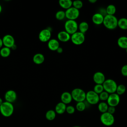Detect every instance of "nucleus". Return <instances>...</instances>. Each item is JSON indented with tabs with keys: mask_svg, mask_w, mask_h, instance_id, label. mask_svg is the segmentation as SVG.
<instances>
[{
	"mask_svg": "<svg viewBox=\"0 0 127 127\" xmlns=\"http://www.w3.org/2000/svg\"><path fill=\"white\" fill-rule=\"evenodd\" d=\"M118 18L115 15H106L104 16L103 24L108 29L114 30L118 27Z\"/></svg>",
	"mask_w": 127,
	"mask_h": 127,
	"instance_id": "1",
	"label": "nucleus"
},
{
	"mask_svg": "<svg viewBox=\"0 0 127 127\" xmlns=\"http://www.w3.org/2000/svg\"><path fill=\"white\" fill-rule=\"evenodd\" d=\"M14 112V107L12 103L4 101L0 106V113L5 117L11 116Z\"/></svg>",
	"mask_w": 127,
	"mask_h": 127,
	"instance_id": "2",
	"label": "nucleus"
},
{
	"mask_svg": "<svg viewBox=\"0 0 127 127\" xmlns=\"http://www.w3.org/2000/svg\"><path fill=\"white\" fill-rule=\"evenodd\" d=\"M72 98L76 102H84L85 101L86 92L80 88H75L73 89L70 93Z\"/></svg>",
	"mask_w": 127,
	"mask_h": 127,
	"instance_id": "3",
	"label": "nucleus"
},
{
	"mask_svg": "<svg viewBox=\"0 0 127 127\" xmlns=\"http://www.w3.org/2000/svg\"><path fill=\"white\" fill-rule=\"evenodd\" d=\"M102 85L104 91L109 94L116 93L118 85L114 80L110 78L106 79Z\"/></svg>",
	"mask_w": 127,
	"mask_h": 127,
	"instance_id": "4",
	"label": "nucleus"
},
{
	"mask_svg": "<svg viewBox=\"0 0 127 127\" xmlns=\"http://www.w3.org/2000/svg\"><path fill=\"white\" fill-rule=\"evenodd\" d=\"M100 120L101 123L107 127L112 126L115 123V118L114 115L107 112L101 114Z\"/></svg>",
	"mask_w": 127,
	"mask_h": 127,
	"instance_id": "5",
	"label": "nucleus"
},
{
	"mask_svg": "<svg viewBox=\"0 0 127 127\" xmlns=\"http://www.w3.org/2000/svg\"><path fill=\"white\" fill-rule=\"evenodd\" d=\"M78 25L75 20H67L64 23V27L65 31L71 35L77 31Z\"/></svg>",
	"mask_w": 127,
	"mask_h": 127,
	"instance_id": "6",
	"label": "nucleus"
},
{
	"mask_svg": "<svg viewBox=\"0 0 127 127\" xmlns=\"http://www.w3.org/2000/svg\"><path fill=\"white\" fill-rule=\"evenodd\" d=\"M85 100L90 105H96L100 101L99 95L93 90L88 91L86 93Z\"/></svg>",
	"mask_w": 127,
	"mask_h": 127,
	"instance_id": "7",
	"label": "nucleus"
},
{
	"mask_svg": "<svg viewBox=\"0 0 127 127\" xmlns=\"http://www.w3.org/2000/svg\"><path fill=\"white\" fill-rule=\"evenodd\" d=\"M85 40L84 34H83L79 31H77L70 36V40L72 43L77 46L82 44Z\"/></svg>",
	"mask_w": 127,
	"mask_h": 127,
	"instance_id": "8",
	"label": "nucleus"
},
{
	"mask_svg": "<svg viewBox=\"0 0 127 127\" xmlns=\"http://www.w3.org/2000/svg\"><path fill=\"white\" fill-rule=\"evenodd\" d=\"M65 17L68 20H75L79 16V10L73 6L66 9L65 11Z\"/></svg>",
	"mask_w": 127,
	"mask_h": 127,
	"instance_id": "9",
	"label": "nucleus"
},
{
	"mask_svg": "<svg viewBox=\"0 0 127 127\" xmlns=\"http://www.w3.org/2000/svg\"><path fill=\"white\" fill-rule=\"evenodd\" d=\"M52 33L51 30L47 28L42 30L39 33L38 38L42 42H48L51 38Z\"/></svg>",
	"mask_w": 127,
	"mask_h": 127,
	"instance_id": "10",
	"label": "nucleus"
},
{
	"mask_svg": "<svg viewBox=\"0 0 127 127\" xmlns=\"http://www.w3.org/2000/svg\"><path fill=\"white\" fill-rule=\"evenodd\" d=\"M120 102V97L116 93L110 94L107 100V103L109 106L116 107Z\"/></svg>",
	"mask_w": 127,
	"mask_h": 127,
	"instance_id": "11",
	"label": "nucleus"
},
{
	"mask_svg": "<svg viewBox=\"0 0 127 127\" xmlns=\"http://www.w3.org/2000/svg\"><path fill=\"white\" fill-rule=\"evenodd\" d=\"M3 45L4 47L11 49V48L15 44V40L13 36L10 34H6L4 35L2 38Z\"/></svg>",
	"mask_w": 127,
	"mask_h": 127,
	"instance_id": "12",
	"label": "nucleus"
},
{
	"mask_svg": "<svg viewBox=\"0 0 127 127\" xmlns=\"http://www.w3.org/2000/svg\"><path fill=\"white\" fill-rule=\"evenodd\" d=\"M4 97L5 101L12 103L17 99V93L13 90H8L5 93Z\"/></svg>",
	"mask_w": 127,
	"mask_h": 127,
	"instance_id": "13",
	"label": "nucleus"
},
{
	"mask_svg": "<svg viewBox=\"0 0 127 127\" xmlns=\"http://www.w3.org/2000/svg\"><path fill=\"white\" fill-rule=\"evenodd\" d=\"M93 79L96 84H103L106 80V77L103 72L97 71L93 74Z\"/></svg>",
	"mask_w": 127,
	"mask_h": 127,
	"instance_id": "14",
	"label": "nucleus"
},
{
	"mask_svg": "<svg viewBox=\"0 0 127 127\" xmlns=\"http://www.w3.org/2000/svg\"><path fill=\"white\" fill-rule=\"evenodd\" d=\"M70 35L65 30L60 31L57 35V38L59 41L62 42H66L70 40Z\"/></svg>",
	"mask_w": 127,
	"mask_h": 127,
	"instance_id": "15",
	"label": "nucleus"
},
{
	"mask_svg": "<svg viewBox=\"0 0 127 127\" xmlns=\"http://www.w3.org/2000/svg\"><path fill=\"white\" fill-rule=\"evenodd\" d=\"M61 100L65 105L70 103L72 100L71 93L68 91L64 92L61 95Z\"/></svg>",
	"mask_w": 127,
	"mask_h": 127,
	"instance_id": "16",
	"label": "nucleus"
},
{
	"mask_svg": "<svg viewBox=\"0 0 127 127\" xmlns=\"http://www.w3.org/2000/svg\"><path fill=\"white\" fill-rule=\"evenodd\" d=\"M104 16L99 12L94 13L92 16V21L96 25H100L103 24Z\"/></svg>",
	"mask_w": 127,
	"mask_h": 127,
	"instance_id": "17",
	"label": "nucleus"
},
{
	"mask_svg": "<svg viewBox=\"0 0 127 127\" xmlns=\"http://www.w3.org/2000/svg\"><path fill=\"white\" fill-rule=\"evenodd\" d=\"M48 48L53 51H56L60 47V43L59 41L56 39H51L48 42Z\"/></svg>",
	"mask_w": 127,
	"mask_h": 127,
	"instance_id": "18",
	"label": "nucleus"
},
{
	"mask_svg": "<svg viewBox=\"0 0 127 127\" xmlns=\"http://www.w3.org/2000/svg\"><path fill=\"white\" fill-rule=\"evenodd\" d=\"M66 108V105L63 103L62 102H59L55 106V111L56 112V114L62 115L65 112Z\"/></svg>",
	"mask_w": 127,
	"mask_h": 127,
	"instance_id": "19",
	"label": "nucleus"
},
{
	"mask_svg": "<svg viewBox=\"0 0 127 127\" xmlns=\"http://www.w3.org/2000/svg\"><path fill=\"white\" fill-rule=\"evenodd\" d=\"M45 57L41 53H37L33 56V61L36 64H41L44 63Z\"/></svg>",
	"mask_w": 127,
	"mask_h": 127,
	"instance_id": "20",
	"label": "nucleus"
},
{
	"mask_svg": "<svg viewBox=\"0 0 127 127\" xmlns=\"http://www.w3.org/2000/svg\"><path fill=\"white\" fill-rule=\"evenodd\" d=\"M117 44L120 48L126 49L127 48V37L125 36L120 37L117 40Z\"/></svg>",
	"mask_w": 127,
	"mask_h": 127,
	"instance_id": "21",
	"label": "nucleus"
},
{
	"mask_svg": "<svg viewBox=\"0 0 127 127\" xmlns=\"http://www.w3.org/2000/svg\"><path fill=\"white\" fill-rule=\"evenodd\" d=\"M59 3L62 8L65 10L72 6V1L71 0H60Z\"/></svg>",
	"mask_w": 127,
	"mask_h": 127,
	"instance_id": "22",
	"label": "nucleus"
},
{
	"mask_svg": "<svg viewBox=\"0 0 127 127\" xmlns=\"http://www.w3.org/2000/svg\"><path fill=\"white\" fill-rule=\"evenodd\" d=\"M78 29L80 32L85 34L89 29V24L87 22L82 21L78 24Z\"/></svg>",
	"mask_w": 127,
	"mask_h": 127,
	"instance_id": "23",
	"label": "nucleus"
},
{
	"mask_svg": "<svg viewBox=\"0 0 127 127\" xmlns=\"http://www.w3.org/2000/svg\"><path fill=\"white\" fill-rule=\"evenodd\" d=\"M118 27L122 30H127V18L122 17L118 19Z\"/></svg>",
	"mask_w": 127,
	"mask_h": 127,
	"instance_id": "24",
	"label": "nucleus"
},
{
	"mask_svg": "<svg viewBox=\"0 0 127 127\" xmlns=\"http://www.w3.org/2000/svg\"><path fill=\"white\" fill-rule=\"evenodd\" d=\"M108 107H109V105H108L107 102L102 101L98 104V109L99 111L102 114L107 112Z\"/></svg>",
	"mask_w": 127,
	"mask_h": 127,
	"instance_id": "25",
	"label": "nucleus"
},
{
	"mask_svg": "<svg viewBox=\"0 0 127 127\" xmlns=\"http://www.w3.org/2000/svg\"><path fill=\"white\" fill-rule=\"evenodd\" d=\"M56 117V113L55 110H49L47 111L45 114V117L48 121L54 120Z\"/></svg>",
	"mask_w": 127,
	"mask_h": 127,
	"instance_id": "26",
	"label": "nucleus"
},
{
	"mask_svg": "<svg viewBox=\"0 0 127 127\" xmlns=\"http://www.w3.org/2000/svg\"><path fill=\"white\" fill-rule=\"evenodd\" d=\"M11 53V50L10 48L3 47L0 49V55L3 58L8 57Z\"/></svg>",
	"mask_w": 127,
	"mask_h": 127,
	"instance_id": "27",
	"label": "nucleus"
},
{
	"mask_svg": "<svg viewBox=\"0 0 127 127\" xmlns=\"http://www.w3.org/2000/svg\"><path fill=\"white\" fill-rule=\"evenodd\" d=\"M105 9H106V14L107 15H114V14L116 12V7L113 4L108 5Z\"/></svg>",
	"mask_w": 127,
	"mask_h": 127,
	"instance_id": "28",
	"label": "nucleus"
},
{
	"mask_svg": "<svg viewBox=\"0 0 127 127\" xmlns=\"http://www.w3.org/2000/svg\"><path fill=\"white\" fill-rule=\"evenodd\" d=\"M126 91V87L124 84H119L117 86L116 93L119 96L123 95Z\"/></svg>",
	"mask_w": 127,
	"mask_h": 127,
	"instance_id": "29",
	"label": "nucleus"
},
{
	"mask_svg": "<svg viewBox=\"0 0 127 127\" xmlns=\"http://www.w3.org/2000/svg\"><path fill=\"white\" fill-rule=\"evenodd\" d=\"M86 108V105L85 102H77L75 106V109L79 112H82L85 110Z\"/></svg>",
	"mask_w": 127,
	"mask_h": 127,
	"instance_id": "30",
	"label": "nucleus"
},
{
	"mask_svg": "<svg viewBox=\"0 0 127 127\" xmlns=\"http://www.w3.org/2000/svg\"><path fill=\"white\" fill-rule=\"evenodd\" d=\"M55 17H56V18L58 20H63L65 18V11L62 10L58 11L56 13Z\"/></svg>",
	"mask_w": 127,
	"mask_h": 127,
	"instance_id": "31",
	"label": "nucleus"
},
{
	"mask_svg": "<svg viewBox=\"0 0 127 127\" xmlns=\"http://www.w3.org/2000/svg\"><path fill=\"white\" fill-rule=\"evenodd\" d=\"M93 91L98 94V95L102 92L104 90V88L102 84H95V85L93 87Z\"/></svg>",
	"mask_w": 127,
	"mask_h": 127,
	"instance_id": "32",
	"label": "nucleus"
},
{
	"mask_svg": "<svg viewBox=\"0 0 127 127\" xmlns=\"http://www.w3.org/2000/svg\"><path fill=\"white\" fill-rule=\"evenodd\" d=\"M109 96V94L106 92L105 91H103L100 94H99V97L100 100H101L103 102H105L107 100L108 97Z\"/></svg>",
	"mask_w": 127,
	"mask_h": 127,
	"instance_id": "33",
	"label": "nucleus"
},
{
	"mask_svg": "<svg viewBox=\"0 0 127 127\" xmlns=\"http://www.w3.org/2000/svg\"><path fill=\"white\" fill-rule=\"evenodd\" d=\"M83 4L82 1L80 0H76L72 1V6L78 10L82 7Z\"/></svg>",
	"mask_w": 127,
	"mask_h": 127,
	"instance_id": "34",
	"label": "nucleus"
},
{
	"mask_svg": "<svg viewBox=\"0 0 127 127\" xmlns=\"http://www.w3.org/2000/svg\"><path fill=\"white\" fill-rule=\"evenodd\" d=\"M75 108L72 105L66 106L65 112L68 114H69V115L73 114L75 112Z\"/></svg>",
	"mask_w": 127,
	"mask_h": 127,
	"instance_id": "35",
	"label": "nucleus"
},
{
	"mask_svg": "<svg viewBox=\"0 0 127 127\" xmlns=\"http://www.w3.org/2000/svg\"><path fill=\"white\" fill-rule=\"evenodd\" d=\"M121 72L122 74L125 77L127 76V64L124 65L121 69Z\"/></svg>",
	"mask_w": 127,
	"mask_h": 127,
	"instance_id": "36",
	"label": "nucleus"
},
{
	"mask_svg": "<svg viewBox=\"0 0 127 127\" xmlns=\"http://www.w3.org/2000/svg\"><path fill=\"white\" fill-rule=\"evenodd\" d=\"M116 111V108L114 107H112V106H109L108 108V110H107V112H108L109 113L113 115Z\"/></svg>",
	"mask_w": 127,
	"mask_h": 127,
	"instance_id": "37",
	"label": "nucleus"
},
{
	"mask_svg": "<svg viewBox=\"0 0 127 127\" xmlns=\"http://www.w3.org/2000/svg\"><path fill=\"white\" fill-rule=\"evenodd\" d=\"M56 51H57V52L58 53H59V54H61V53H62L63 52V48H62V47H60Z\"/></svg>",
	"mask_w": 127,
	"mask_h": 127,
	"instance_id": "38",
	"label": "nucleus"
},
{
	"mask_svg": "<svg viewBox=\"0 0 127 127\" xmlns=\"http://www.w3.org/2000/svg\"><path fill=\"white\" fill-rule=\"evenodd\" d=\"M2 46H3V42H2V39L0 38V49L2 48Z\"/></svg>",
	"mask_w": 127,
	"mask_h": 127,
	"instance_id": "39",
	"label": "nucleus"
},
{
	"mask_svg": "<svg viewBox=\"0 0 127 127\" xmlns=\"http://www.w3.org/2000/svg\"><path fill=\"white\" fill-rule=\"evenodd\" d=\"M88 1L91 3H95L97 2V0H89Z\"/></svg>",
	"mask_w": 127,
	"mask_h": 127,
	"instance_id": "40",
	"label": "nucleus"
},
{
	"mask_svg": "<svg viewBox=\"0 0 127 127\" xmlns=\"http://www.w3.org/2000/svg\"><path fill=\"white\" fill-rule=\"evenodd\" d=\"M3 102V100H2V99L0 97V106L2 104V103Z\"/></svg>",
	"mask_w": 127,
	"mask_h": 127,
	"instance_id": "41",
	"label": "nucleus"
},
{
	"mask_svg": "<svg viewBox=\"0 0 127 127\" xmlns=\"http://www.w3.org/2000/svg\"><path fill=\"white\" fill-rule=\"evenodd\" d=\"M1 11H2V6L0 4V13L1 12Z\"/></svg>",
	"mask_w": 127,
	"mask_h": 127,
	"instance_id": "42",
	"label": "nucleus"
},
{
	"mask_svg": "<svg viewBox=\"0 0 127 127\" xmlns=\"http://www.w3.org/2000/svg\"><path fill=\"white\" fill-rule=\"evenodd\" d=\"M80 127L79 126H74V127Z\"/></svg>",
	"mask_w": 127,
	"mask_h": 127,
	"instance_id": "43",
	"label": "nucleus"
},
{
	"mask_svg": "<svg viewBox=\"0 0 127 127\" xmlns=\"http://www.w3.org/2000/svg\"><path fill=\"white\" fill-rule=\"evenodd\" d=\"M125 50H126V53H127V48L126 49H125Z\"/></svg>",
	"mask_w": 127,
	"mask_h": 127,
	"instance_id": "44",
	"label": "nucleus"
},
{
	"mask_svg": "<svg viewBox=\"0 0 127 127\" xmlns=\"http://www.w3.org/2000/svg\"></svg>",
	"mask_w": 127,
	"mask_h": 127,
	"instance_id": "45",
	"label": "nucleus"
}]
</instances>
